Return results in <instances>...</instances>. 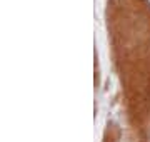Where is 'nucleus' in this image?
Wrapping results in <instances>:
<instances>
[]
</instances>
